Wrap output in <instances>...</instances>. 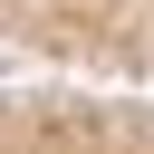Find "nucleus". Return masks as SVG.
Here are the masks:
<instances>
[{
  "instance_id": "obj_1",
  "label": "nucleus",
  "mask_w": 154,
  "mask_h": 154,
  "mask_svg": "<svg viewBox=\"0 0 154 154\" xmlns=\"http://www.w3.org/2000/svg\"><path fill=\"white\" fill-rule=\"evenodd\" d=\"M0 77L154 87V0H0Z\"/></svg>"
},
{
  "instance_id": "obj_2",
  "label": "nucleus",
  "mask_w": 154,
  "mask_h": 154,
  "mask_svg": "<svg viewBox=\"0 0 154 154\" xmlns=\"http://www.w3.org/2000/svg\"><path fill=\"white\" fill-rule=\"evenodd\" d=\"M0 154H154V96L135 77H0Z\"/></svg>"
}]
</instances>
